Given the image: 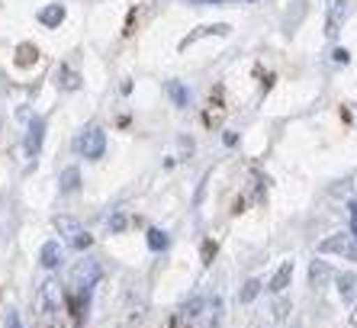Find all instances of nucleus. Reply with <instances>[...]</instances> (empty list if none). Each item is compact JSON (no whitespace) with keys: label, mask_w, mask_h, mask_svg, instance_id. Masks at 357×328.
<instances>
[{"label":"nucleus","mask_w":357,"mask_h":328,"mask_svg":"<svg viewBox=\"0 0 357 328\" xmlns=\"http://www.w3.org/2000/svg\"><path fill=\"white\" fill-rule=\"evenodd\" d=\"M55 77H59L61 91H77V87H81V74H77L75 68H68V65H59V74H55Z\"/></svg>","instance_id":"obj_15"},{"label":"nucleus","mask_w":357,"mask_h":328,"mask_svg":"<svg viewBox=\"0 0 357 328\" xmlns=\"http://www.w3.org/2000/svg\"><path fill=\"white\" fill-rule=\"evenodd\" d=\"M77 190H81V171H77V167H65V171L59 174V193L71 197Z\"/></svg>","instance_id":"obj_10"},{"label":"nucleus","mask_w":357,"mask_h":328,"mask_svg":"<svg viewBox=\"0 0 357 328\" xmlns=\"http://www.w3.org/2000/svg\"><path fill=\"white\" fill-rule=\"evenodd\" d=\"M42 142H45V119H42V116H33V119H29V126H26V135H23L26 155H29V158H39Z\"/></svg>","instance_id":"obj_7"},{"label":"nucleus","mask_w":357,"mask_h":328,"mask_svg":"<svg viewBox=\"0 0 357 328\" xmlns=\"http://www.w3.org/2000/svg\"><path fill=\"white\" fill-rule=\"evenodd\" d=\"M293 271H296V264H293V261H283L280 267H277V271H274V277H271V283H267V290H271V293H283V290L290 287Z\"/></svg>","instance_id":"obj_9"},{"label":"nucleus","mask_w":357,"mask_h":328,"mask_svg":"<svg viewBox=\"0 0 357 328\" xmlns=\"http://www.w3.org/2000/svg\"><path fill=\"white\" fill-rule=\"evenodd\" d=\"M354 287H357V274L354 271H344L335 277V290H338L341 299H354Z\"/></svg>","instance_id":"obj_14"},{"label":"nucleus","mask_w":357,"mask_h":328,"mask_svg":"<svg viewBox=\"0 0 357 328\" xmlns=\"http://www.w3.org/2000/svg\"><path fill=\"white\" fill-rule=\"evenodd\" d=\"M61 20H65V7H61V3H49V7L39 10V23L49 26V29H59Z\"/></svg>","instance_id":"obj_12"},{"label":"nucleus","mask_w":357,"mask_h":328,"mask_svg":"<svg viewBox=\"0 0 357 328\" xmlns=\"http://www.w3.org/2000/svg\"><path fill=\"white\" fill-rule=\"evenodd\" d=\"M3 325H7V328H26V322L20 319L17 309H7V319H3Z\"/></svg>","instance_id":"obj_18"},{"label":"nucleus","mask_w":357,"mask_h":328,"mask_svg":"<svg viewBox=\"0 0 357 328\" xmlns=\"http://www.w3.org/2000/svg\"><path fill=\"white\" fill-rule=\"evenodd\" d=\"M167 97L174 100V107H181V110H187L193 103V94L181 81H167Z\"/></svg>","instance_id":"obj_13"},{"label":"nucleus","mask_w":357,"mask_h":328,"mask_svg":"<svg viewBox=\"0 0 357 328\" xmlns=\"http://www.w3.org/2000/svg\"><path fill=\"white\" fill-rule=\"evenodd\" d=\"M332 277H338V274H335L325 261H312V264H309V283H312V287H325Z\"/></svg>","instance_id":"obj_11"},{"label":"nucleus","mask_w":357,"mask_h":328,"mask_svg":"<svg viewBox=\"0 0 357 328\" xmlns=\"http://www.w3.org/2000/svg\"><path fill=\"white\" fill-rule=\"evenodd\" d=\"M55 232L61 235V245L71 248V251H81V255L93 245L91 232L84 229V225L75 219V216H55Z\"/></svg>","instance_id":"obj_2"},{"label":"nucleus","mask_w":357,"mask_h":328,"mask_svg":"<svg viewBox=\"0 0 357 328\" xmlns=\"http://www.w3.org/2000/svg\"><path fill=\"white\" fill-rule=\"evenodd\" d=\"M193 3H229V0H193ZM238 3H255V0H238Z\"/></svg>","instance_id":"obj_20"},{"label":"nucleus","mask_w":357,"mask_h":328,"mask_svg":"<svg viewBox=\"0 0 357 328\" xmlns=\"http://www.w3.org/2000/svg\"><path fill=\"white\" fill-rule=\"evenodd\" d=\"M261 290H264V283H261L258 277H251L248 283L241 287V293H238V303H245V306H248V303H255V299H258V293H261Z\"/></svg>","instance_id":"obj_16"},{"label":"nucleus","mask_w":357,"mask_h":328,"mask_svg":"<svg viewBox=\"0 0 357 328\" xmlns=\"http://www.w3.org/2000/svg\"><path fill=\"white\" fill-rule=\"evenodd\" d=\"M39 264L45 271H59L61 264H65V245H61L59 238H49V241L39 248Z\"/></svg>","instance_id":"obj_8"},{"label":"nucleus","mask_w":357,"mask_h":328,"mask_svg":"<svg viewBox=\"0 0 357 328\" xmlns=\"http://www.w3.org/2000/svg\"><path fill=\"white\" fill-rule=\"evenodd\" d=\"M319 251H322V255H341L344 261H357V238L351 235V229L335 232V235H328L322 245H319Z\"/></svg>","instance_id":"obj_4"},{"label":"nucleus","mask_w":357,"mask_h":328,"mask_svg":"<svg viewBox=\"0 0 357 328\" xmlns=\"http://www.w3.org/2000/svg\"><path fill=\"white\" fill-rule=\"evenodd\" d=\"M100 277H103V267H100L97 258H81V261H75L71 274H68V287L75 290L77 296H87L100 283Z\"/></svg>","instance_id":"obj_1"},{"label":"nucleus","mask_w":357,"mask_h":328,"mask_svg":"<svg viewBox=\"0 0 357 328\" xmlns=\"http://www.w3.org/2000/svg\"><path fill=\"white\" fill-rule=\"evenodd\" d=\"M77 151L87 161H100V158L107 155V132L100 129V126H87L81 132V139H77Z\"/></svg>","instance_id":"obj_3"},{"label":"nucleus","mask_w":357,"mask_h":328,"mask_svg":"<svg viewBox=\"0 0 357 328\" xmlns=\"http://www.w3.org/2000/svg\"><path fill=\"white\" fill-rule=\"evenodd\" d=\"M39 309H42V315L45 319H55L61 312V283L55 277H45L42 280V287H39Z\"/></svg>","instance_id":"obj_5"},{"label":"nucleus","mask_w":357,"mask_h":328,"mask_svg":"<svg viewBox=\"0 0 357 328\" xmlns=\"http://www.w3.org/2000/svg\"><path fill=\"white\" fill-rule=\"evenodd\" d=\"M167 245H171L167 232H161V229H151V232H149V248H151V251H165Z\"/></svg>","instance_id":"obj_17"},{"label":"nucleus","mask_w":357,"mask_h":328,"mask_svg":"<svg viewBox=\"0 0 357 328\" xmlns=\"http://www.w3.org/2000/svg\"><path fill=\"white\" fill-rule=\"evenodd\" d=\"M351 325H357V296H354V303H351Z\"/></svg>","instance_id":"obj_21"},{"label":"nucleus","mask_w":357,"mask_h":328,"mask_svg":"<svg viewBox=\"0 0 357 328\" xmlns=\"http://www.w3.org/2000/svg\"><path fill=\"white\" fill-rule=\"evenodd\" d=\"M351 235L357 238V200H351Z\"/></svg>","instance_id":"obj_19"},{"label":"nucleus","mask_w":357,"mask_h":328,"mask_svg":"<svg viewBox=\"0 0 357 328\" xmlns=\"http://www.w3.org/2000/svg\"><path fill=\"white\" fill-rule=\"evenodd\" d=\"M348 0H328L325 3V36L328 39H335L338 36V29L344 26V20H348Z\"/></svg>","instance_id":"obj_6"}]
</instances>
